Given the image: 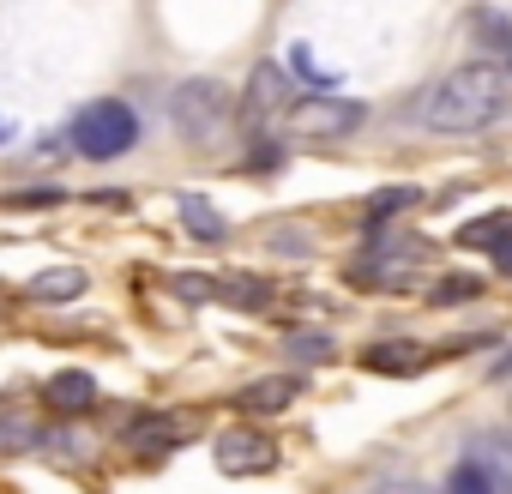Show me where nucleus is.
Returning a JSON list of instances; mask_svg holds the SVG:
<instances>
[{
  "label": "nucleus",
  "instance_id": "39448f33",
  "mask_svg": "<svg viewBox=\"0 0 512 494\" xmlns=\"http://www.w3.org/2000/svg\"><path fill=\"white\" fill-rule=\"evenodd\" d=\"M211 458L223 476H266V470H278V440L260 428H223Z\"/></svg>",
  "mask_w": 512,
  "mask_h": 494
},
{
  "label": "nucleus",
  "instance_id": "dca6fc26",
  "mask_svg": "<svg viewBox=\"0 0 512 494\" xmlns=\"http://www.w3.org/2000/svg\"><path fill=\"white\" fill-rule=\"evenodd\" d=\"M25 446H37V422L13 398H0V452H25Z\"/></svg>",
  "mask_w": 512,
  "mask_h": 494
},
{
  "label": "nucleus",
  "instance_id": "9b49d317",
  "mask_svg": "<svg viewBox=\"0 0 512 494\" xmlns=\"http://www.w3.org/2000/svg\"><path fill=\"white\" fill-rule=\"evenodd\" d=\"M85 290H91V278H85L79 266H49V272H37V278L25 284V296L43 302V308H55V302H79Z\"/></svg>",
  "mask_w": 512,
  "mask_h": 494
},
{
  "label": "nucleus",
  "instance_id": "b1692460",
  "mask_svg": "<svg viewBox=\"0 0 512 494\" xmlns=\"http://www.w3.org/2000/svg\"><path fill=\"white\" fill-rule=\"evenodd\" d=\"M494 266H500V272H506V278H512V235H506V241H500V247H494Z\"/></svg>",
  "mask_w": 512,
  "mask_h": 494
},
{
  "label": "nucleus",
  "instance_id": "a211bd4d",
  "mask_svg": "<svg viewBox=\"0 0 512 494\" xmlns=\"http://www.w3.org/2000/svg\"><path fill=\"white\" fill-rule=\"evenodd\" d=\"M410 205H416V187H380V193L362 205V217H368V223H392V217L410 211Z\"/></svg>",
  "mask_w": 512,
  "mask_h": 494
},
{
  "label": "nucleus",
  "instance_id": "f3484780",
  "mask_svg": "<svg viewBox=\"0 0 512 494\" xmlns=\"http://www.w3.org/2000/svg\"><path fill=\"white\" fill-rule=\"evenodd\" d=\"M470 25H476V37H482V49H488V55H500V61L512 67V25H506V19H500L494 7H482V13H476ZM500 61H494V67H500Z\"/></svg>",
  "mask_w": 512,
  "mask_h": 494
},
{
  "label": "nucleus",
  "instance_id": "a878e982",
  "mask_svg": "<svg viewBox=\"0 0 512 494\" xmlns=\"http://www.w3.org/2000/svg\"><path fill=\"white\" fill-rule=\"evenodd\" d=\"M7 139H13V127H7V121H0V145H7Z\"/></svg>",
  "mask_w": 512,
  "mask_h": 494
},
{
  "label": "nucleus",
  "instance_id": "6e6552de",
  "mask_svg": "<svg viewBox=\"0 0 512 494\" xmlns=\"http://www.w3.org/2000/svg\"><path fill=\"white\" fill-rule=\"evenodd\" d=\"M302 374H266V380H247L241 392H235V410H247V416H278V410H290L296 398H302Z\"/></svg>",
  "mask_w": 512,
  "mask_h": 494
},
{
  "label": "nucleus",
  "instance_id": "2eb2a0df",
  "mask_svg": "<svg viewBox=\"0 0 512 494\" xmlns=\"http://www.w3.org/2000/svg\"><path fill=\"white\" fill-rule=\"evenodd\" d=\"M506 235H512V217H506V211H494V217H476V223H464V229H458V241L470 247V254H494V247H500Z\"/></svg>",
  "mask_w": 512,
  "mask_h": 494
},
{
  "label": "nucleus",
  "instance_id": "ddd939ff",
  "mask_svg": "<svg viewBox=\"0 0 512 494\" xmlns=\"http://www.w3.org/2000/svg\"><path fill=\"white\" fill-rule=\"evenodd\" d=\"M175 211H181V223H187V235H193V241H223V235H229L223 211H217L211 199H199V193H181V205H175Z\"/></svg>",
  "mask_w": 512,
  "mask_h": 494
},
{
  "label": "nucleus",
  "instance_id": "423d86ee",
  "mask_svg": "<svg viewBox=\"0 0 512 494\" xmlns=\"http://www.w3.org/2000/svg\"><path fill=\"white\" fill-rule=\"evenodd\" d=\"M296 85H290V73L278 67V61H260L253 67V79H247V97H241V115L247 121H278L296 97H290Z\"/></svg>",
  "mask_w": 512,
  "mask_h": 494
},
{
  "label": "nucleus",
  "instance_id": "aec40b11",
  "mask_svg": "<svg viewBox=\"0 0 512 494\" xmlns=\"http://www.w3.org/2000/svg\"><path fill=\"white\" fill-rule=\"evenodd\" d=\"M440 494H494V482L470 464V458H458L452 470H446V482H440Z\"/></svg>",
  "mask_w": 512,
  "mask_h": 494
},
{
  "label": "nucleus",
  "instance_id": "6ab92c4d",
  "mask_svg": "<svg viewBox=\"0 0 512 494\" xmlns=\"http://www.w3.org/2000/svg\"><path fill=\"white\" fill-rule=\"evenodd\" d=\"M476 296H482V278H470V272H452V278H440L428 290L434 308H458V302H476Z\"/></svg>",
  "mask_w": 512,
  "mask_h": 494
},
{
  "label": "nucleus",
  "instance_id": "20e7f679",
  "mask_svg": "<svg viewBox=\"0 0 512 494\" xmlns=\"http://www.w3.org/2000/svg\"><path fill=\"white\" fill-rule=\"evenodd\" d=\"M284 127L296 139H344V133L362 127V103H350L338 91H308V97H296L284 109Z\"/></svg>",
  "mask_w": 512,
  "mask_h": 494
},
{
  "label": "nucleus",
  "instance_id": "1a4fd4ad",
  "mask_svg": "<svg viewBox=\"0 0 512 494\" xmlns=\"http://www.w3.org/2000/svg\"><path fill=\"white\" fill-rule=\"evenodd\" d=\"M464 458L494 482V494H512V428H488L464 446Z\"/></svg>",
  "mask_w": 512,
  "mask_h": 494
},
{
  "label": "nucleus",
  "instance_id": "f03ea898",
  "mask_svg": "<svg viewBox=\"0 0 512 494\" xmlns=\"http://www.w3.org/2000/svg\"><path fill=\"white\" fill-rule=\"evenodd\" d=\"M133 145H139V115H133V103L97 97V103H85V109L73 115V151H79V157L115 163V157H127Z\"/></svg>",
  "mask_w": 512,
  "mask_h": 494
},
{
  "label": "nucleus",
  "instance_id": "4468645a",
  "mask_svg": "<svg viewBox=\"0 0 512 494\" xmlns=\"http://www.w3.org/2000/svg\"><path fill=\"white\" fill-rule=\"evenodd\" d=\"M217 302H229V308H272V284L253 278V272H235V278H217Z\"/></svg>",
  "mask_w": 512,
  "mask_h": 494
},
{
  "label": "nucleus",
  "instance_id": "f257e3e1",
  "mask_svg": "<svg viewBox=\"0 0 512 494\" xmlns=\"http://www.w3.org/2000/svg\"><path fill=\"white\" fill-rule=\"evenodd\" d=\"M506 103H512V73L494 61H470V67H452L446 79H434L410 103V115L434 133H482L506 115Z\"/></svg>",
  "mask_w": 512,
  "mask_h": 494
},
{
  "label": "nucleus",
  "instance_id": "7ed1b4c3",
  "mask_svg": "<svg viewBox=\"0 0 512 494\" xmlns=\"http://www.w3.org/2000/svg\"><path fill=\"white\" fill-rule=\"evenodd\" d=\"M229 115H235V103H229V85H223V79H187V85H175V97H169V121H175L181 139H193V145H211Z\"/></svg>",
  "mask_w": 512,
  "mask_h": 494
},
{
  "label": "nucleus",
  "instance_id": "412c9836",
  "mask_svg": "<svg viewBox=\"0 0 512 494\" xmlns=\"http://www.w3.org/2000/svg\"><path fill=\"white\" fill-rule=\"evenodd\" d=\"M284 344H290V356H296V362H326V356L338 350V344H332L326 332H290Z\"/></svg>",
  "mask_w": 512,
  "mask_h": 494
},
{
  "label": "nucleus",
  "instance_id": "0eeeda50",
  "mask_svg": "<svg viewBox=\"0 0 512 494\" xmlns=\"http://www.w3.org/2000/svg\"><path fill=\"white\" fill-rule=\"evenodd\" d=\"M181 440H187V416H163V410L133 416V422L121 428V446H127L133 458H163V452L181 446Z\"/></svg>",
  "mask_w": 512,
  "mask_h": 494
},
{
  "label": "nucleus",
  "instance_id": "f8f14e48",
  "mask_svg": "<svg viewBox=\"0 0 512 494\" xmlns=\"http://www.w3.org/2000/svg\"><path fill=\"white\" fill-rule=\"evenodd\" d=\"M362 368H368V374H416V368H428V350H422V344H404V338L368 344V350H362Z\"/></svg>",
  "mask_w": 512,
  "mask_h": 494
},
{
  "label": "nucleus",
  "instance_id": "4be33fe9",
  "mask_svg": "<svg viewBox=\"0 0 512 494\" xmlns=\"http://www.w3.org/2000/svg\"><path fill=\"white\" fill-rule=\"evenodd\" d=\"M175 284V296H187V302H211L217 296V278H205V272H181V278H169Z\"/></svg>",
  "mask_w": 512,
  "mask_h": 494
},
{
  "label": "nucleus",
  "instance_id": "5701e85b",
  "mask_svg": "<svg viewBox=\"0 0 512 494\" xmlns=\"http://www.w3.org/2000/svg\"><path fill=\"white\" fill-rule=\"evenodd\" d=\"M368 494H434V488H422V482H398V476H392V482H374Z\"/></svg>",
  "mask_w": 512,
  "mask_h": 494
},
{
  "label": "nucleus",
  "instance_id": "393cba45",
  "mask_svg": "<svg viewBox=\"0 0 512 494\" xmlns=\"http://www.w3.org/2000/svg\"><path fill=\"white\" fill-rule=\"evenodd\" d=\"M494 380H512V350H506V356L494 362Z\"/></svg>",
  "mask_w": 512,
  "mask_h": 494
},
{
  "label": "nucleus",
  "instance_id": "9d476101",
  "mask_svg": "<svg viewBox=\"0 0 512 494\" xmlns=\"http://www.w3.org/2000/svg\"><path fill=\"white\" fill-rule=\"evenodd\" d=\"M43 404H49V410H61V416H79V410H91V404H97V380H91L85 368H61V374H49V380H43Z\"/></svg>",
  "mask_w": 512,
  "mask_h": 494
}]
</instances>
